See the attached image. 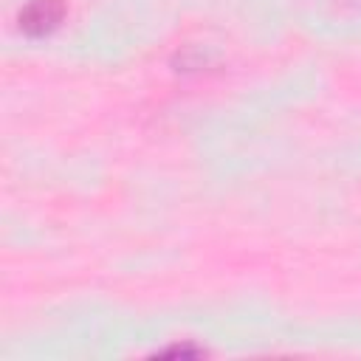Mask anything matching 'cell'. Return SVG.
<instances>
[{
    "mask_svg": "<svg viewBox=\"0 0 361 361\" xmlns=\"http://www.w3.org/2000/svg\"><path fill=\"white\" fill-rule=\"evenodd\" d=\"M62 17H65V3L62 0H28L17 14V23H20L23 34L45 37L62 23Z\"/></svg>",
    "mask_w": 361,
    "mask_h": 361,
    "instance_id": "6da1fadb",
    "label": "cell"
}]
</instances>
